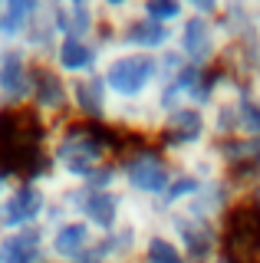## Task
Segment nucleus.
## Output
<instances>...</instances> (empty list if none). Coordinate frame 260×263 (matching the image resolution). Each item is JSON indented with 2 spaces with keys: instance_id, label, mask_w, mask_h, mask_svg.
<instances>
[{
  "instance_id": "1",
  "label": "nucleus",
  "mask_w": 260,
  "mask_h": 263,
  "mask_svg": "<svg viewBox=\"0 0 260 263\" xmlns=\"http://www.w3.org/2000/svg\"><path fill=\"white\" fill-rule=\"evenodd\" d=\"M128 138L109 125L63 122L46 132V171H53L63 184H83L99 168L112 164Z\"/></svg>"
},
{
  "instance_id": "2",
  "label": "nucleus",
  "mask_w": 260,
  "mask_h": 263,
  "mask_svg": "<svg viewBox=\"0 0 260 263\" xmlns=\"http://www.w3.org/2000/svg\"><path fill=\"white\" fill-rule=\"evenodd\" d=\"M119 168V184L132 201H148V204H161L172 187L175 178V161L161 152L158 145L145 142V138H128L125 148L116 158Z\"/></svg>"
},
{
  "instance_id": "3",
  "label": "nucleus",
  "mask_w": 260,
  "mask_h": 263,
  "mask_svg": "<svg viewBox=\"0 0 260 263\" xmlns=\"http://www.w3.org/2000/svg\"><path fill=\"white\" fill-rule=\"evenodd\" d=\"M99 76L112 102H148L161 86L158 56L132 53V49H109L99 66Z\"/></svg>"
},
{
  "instance_id": "4",
  "label": "nucleus",
  "mask_w": 260,
  "mask_h": 263,
  "mask_svg": "<svg viewBox=\"0 0 260 263\" xmlns=\"http://www.w3.org/2000/svg\"><path fill=\"white\" fill-rule=\"evenodd\" d=\"M66 184L46 168L40 175H30V178H13L10 191H7V201H4V214H0V234L43 227L53 197Z\"/></svg>"
},
{
  "instance_id": "5",
  "label": "nucleus",
  "mask_w": 260,
  "mask_h": 263,
  "mask_svg": "<svg viewBox=\"0 0 260 263\" xmlns=\"http://www.w3.org/2000/svg\"><path fill=\"white\" fill-rule=\"evenodd\" d=\"M60 204L66 208L72 217L86 220L96 234H109L119 224H125V214H128V197L125 191H92L86 184H66L60 194Z\"/></svg>"
},
{
  "instance_id": "6",
  "label": "nucleus",
  "mask_w": 260,
  "mask_h": 263,
  "mask_svg": "<svg viewBox=\"0 0 260 263\" xmlns=\"http://www.w3.org/2000/svg\"><path fill=\"white\" fill-rule=\"evenodd\" d=\"M227 33L217 20H205V16L188 13L181 27L175 30V49L184 56V63L198 66V69H214L221 66L227 53Z\"/></svg>"
},
{
  "instance_id": "7",
  "label": "nucleus",
  "mask_w": 260,
  "mask_h": 263,
  "mask_svg": "<svg viewBox=\"0 0 260 263\" xmlns=\"http://www.w3.org/2000/svg\"><path fill=\"white\" fill-rule=\"evenodd\" d=\"M36 63L23 46H0V96L4 112H23L33 99Z\"/></svg>"
},
{
  "instance_id": "8",
  "label": "nucleus",
  "mask_w": 260,
  "mask_h": 263,
  "mask_svg": "<svg viewBox=\"0 0 260 263\" xmlns=\"http://www.w3.org/2000/svg\"><path fill=\"white\" fill-rule=\"evenodd\" d=\"M30 112H33L46 128L63 125V122L72 119V112H69V79L60 76L50 63H36Z\"/></svg>"
},
{
  "instance_id": "9",
  "label": "nucleus",
  "mask_w": 260,
  "mask_h": 263,
  "mask_svg": "<svg viewBox=\"0 0 260 263\" xmlns=\"http://www.w3.org/2000/svg\"><path fill=\"white\" fill-rule=\"evenodd\" d=\"M46 230V253H50V263H79L89 250L96 247L99 234L79 217H63L56 224L43 227Z\"/></svg>"
},
{
  "instance_id": "10",
  "label": "nucleus",
  "mask_w": 260,
  "mask_h": 263,
  "mask_svg": "<svg viewBox=\"0 0 260 263\" xmlns=\"http://www.w3.org/2000/svg\"><path fill=\"white\" fill-rule=\"evenodd\" d=\"M105 53H109V46H105V40H83V36H63L60 46H56L50 66L60 76H66L69 82L72 79H83V76H96L99 72V66L105 60Z\"/></svg>"
},
{
  "instance_id": "11",
  "label": "nucleus",
  "mask_w": 260,
  "mask_h": 263,
  "mask_svg": "<svg viewBox=\"0 0 260 263\" xmlns=\"http://www.w3.org/2000/svg\"><path fill=\"white\" fill-rule=\"evenodd\" d=\"M112 96L105 89L102 76H83L69 82V112L76 122H86V125H109L112 119Z\"/></svg>"
},
{
  "instance_id": "12",
  "label": "nucleus",
  "mask_w": 260,
  "mask_h": 263,
  "mask_svg": "<svg viewBox=\"0 0 260 263\" xmlns=\"http://www.w3.org/2000/svg\"><path fill=\"white\" fill-rule=\"evenodd\" d=\"M60 40L63 36H60V27H56V16H53V4H40L20 46L33 56V63H50L56 46H60Z\"/></svg>"
},
{
  "instance_id": "13",
  "label": "nucleus",
  "mask_w": 260,
  "mask_h": 263,
  "mask_svg": "<svg viewBox=\"0 0 260 263\" xmlns=\"http://www.w3.org/2000/svg\"><path fill=\"white\" fill-rule=\"evenodd\" d=\"M0 260L4 263H50L46 253V230H13L0 234Z\"/></svg>"
},
{
  "instance_id": "14",
  "label": "nucleus",
  "mask_w": 260,
  "mask_h": 263,
  "mask_svg": "<svg viewBox=\"0 0 260 263\" xmlns=\"http://www.w3.org/2000/svg\"><path fill=\"white\" fill-rule=\"evenodd\" d=\"M36 0H4L0 10V46H20L36 13Z\"/></svg>"
},
{
  "instance_id": "15",
  "label": "nucleus",
  "mask_w": 260,
  "mask_h": 263,
  "mask_svg": "<svg viewBox=\"0 0 260 263\" xmlns=\"http://www.w3.org/2000/svg\"><path fill=\"white\" fill-rule=\"evenodd\" d=\"M139 263H188V257L165 230H148L142 253H139Z\"/></svg>"
},
{
  "instance_id": "16",
  "label": "nucleus",
  "mask_w": 260,
  "mask_h": 263,
  "mask_svg": "<svg viewBox=\"0 0 260 263\" xmlns=\"http://www.w3.org/2000/svg\"><path fill=\"white\" fill-rule=\"evenodd\" d=\"M139 13L148 16L155 23H165V27H181V20L188 16V7L178 4V0H152V4H139Z\"/></svg>"
},
{
  "instance_id": "17",
  "label": "nucleus",
  "mask_w": 260,
  "mask_h": 263,
  "mask_svg": "<svg viewBox=\"0 0 260 263\" xmlns=\"http://www.w3.org/2000/svg\"><path fill=\"white\" fill-rule=\"evenodd\" d=\"M10 184H13V175H10V171H0V214H4V201H7Z\"/></svg>"
},
{
  "instance_id": "18",
  "label": "nucleus",
  "mask_w": 260,
  "mask_h": 263,
  "mask_svg": "<svg viewBox=\"0 0 260 263\" xmlns=\"http://www.w3.org/2000/svg\"><path fill=\"white\" fill-rule=\"evenodd\" d=\"M0 115H4V96H0Z\"/></svg>"
},
{
  "instance_id": "19",
  "label": "nucleus",
  "mask_w": 260,
  "mask_h": 263,
  "mask_svg": "<svg viewBox=\"0 0 260 263\" xmlns=\"http://www.w3.org/2000/svg\"><path fill=\"white\" fill-rule=\"evenodd\" d=\"M0 10H4V0H0Z\"/></svg>"
},
{
  "instance_id": "20",
  "label": "nucleus",
  "mask_w": 260,
  "mask_h": 263,
  "mask_svg": "<svg viewBox=\"0 0 260 263\" xmlns=\"http://www.w3.org/2000/svg\"><path fill=\"white\" fill-rule=\"evenodd\" d=\"M0 171H4V168H0Z\"/></svg>"
},
{
  "instance_id": "21",
  "label": "nucleus",
  "mask_w": 260,
  "mask_h": 263,
  "mask_svg": "<svg viewBox=\"0 0 260 263\" xmlns=\"http://www.w3.org/2000/svg\"><path fill=\"white\" fill-rule=\"evenodd\" d=\"M0 263H4V260H0Z\"/></svg>"
}]
</instances>
